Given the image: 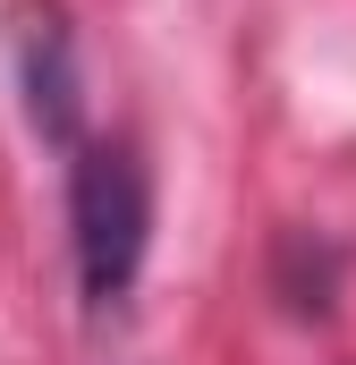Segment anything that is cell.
Segmentation results:
<instances>
[{
    "label": "cell",
    "mask_w": 356,
    "mask_h": 365,
    "mask_svg": "<svg viewBox=\"0 0 356 365\" xmlns=\"http://www.w3.org/2000/svg\"><path fill=\"white\" fill-rule=\"evenodd\" d=\"M68 247L85 314H119L153 247V179L127 136H85L68 153Z\"/></svg>",
    "instance_id": "obj_1"
},
{
    "label": "cell",
    "mask_w": 356,
    "mask_h": 365,
    "mask_svg": "<svg viewBox=\"0 0 356 365\" xmlns=\"http://www.w3.org/2000/svg\"><path fill=\"white\" fill-rule=\"evenodd\" d=\"M17 77H26V119L77 153L85 145V77H77V34L51 0L26 9V26H17Z\"/></svg>",
    "instance_id": "obj_2"
}]
</instances>
